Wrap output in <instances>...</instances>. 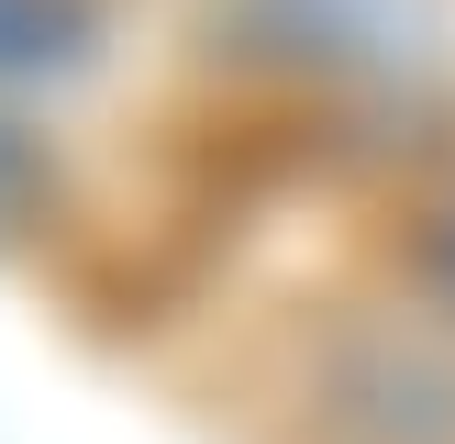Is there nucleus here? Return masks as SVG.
Masks as SVG:
<instances>
[{"label": "nucleus", "mask_w": 455, "mask_h": 444, "mask_svg": "<svg viewBox=\"0 0 455 444\" xmlns=\"http://www.w3.org/2000/svg\"><path fill=\"white\" fill-rule=\"evenodd\" d=\"M100 12L89 0H0V89H44L67 67H89Z\"/></svg>", "instance_id": "nucleus-1"}, {"label": "nucleus", "mask_w": 455, "mask_h": 444, "mask_svg": "<svg viewBox=\"0 0 455 444\" xmlns=\"http://www.w3.org/2000/svg\"><path fill=\"white\" fill-rule=\"evenodd\" d=\"M22 200H34V155H22V145H12V133H0V222H12V211H22Z\"/></svg>", "instance_id": "nucleus-2"}, {"label": "nucleus", "mask_w": 455, "mask_h": 444, "mask_svg": "<svg viewBox=\"0 0 455 444\" xmlns=\"http://www.w3.org/2000/svg\"><path fill=\"white\" fill-rule=\"evenodd\" d=\"M434 278H444V300H455V211L434 222Z\"/></svg>", "instance_id": "nucleus-3"}]
</instances>
